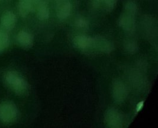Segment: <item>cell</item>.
Wrapping results in <instances>:
<instances>
[{
	"label": "cell",
	"instance_id": "obj_16",
	"mask_svg": "<svg viewBox=\"0 0 158 128\" xmlns=\"http://www.w3.org/2000/svg\"><path fill=\"white\" fill-rule=\"evenodd\" d=\"M117 1L118 0H104L103 4L105 10L108 12L112 11L116 6Z\"/></svg>",
	"mask_w": 158,
	"mask_h": 128
},
{
	"label": "cell",
	"instance_id": "obj_4",
	"mask_svg": "<svg viewBox=\"0 0 158 128\" xmlns=\"http://www.w3.org/2000/svg\"><path fill=\"white\" fill-rule=\"evenodd\" d=\"M113 49V44L108 39L102 36H96L93 37L91 45L88 51H93L97 53H110Z\"/></svg>",
	"mask_w": 158,
	"mask_h": 128
},
{
	"label": "cell",
	"instance_id": "obj_13",
	"mask_svg": "<svg viewBox=\"0 0 158 128\" xmlns=\"http://www.w3.org/2000/svg\"><path fill=\"white\" fill-rule=\"evenodd\" d=\"M37 16L40 20H46L49 17V9L45 1H40L36 7Z\"/></svg>",
	"mask_w": 158,
	"mask_h": 128
},
{
	"label": "cell",
	"instance_id": "obj_11",
	"mask_svg": "<svg viewBox=\"0 0 158 128\" xmlns=\"http://www.w3.org/2000/svg\"><path fill=\"white\" fill-rule=\"evenodd\" d=\"M93 41V37L84 35L75 36L73 39L75 46L79 49L88 51Z\"/></svg>",
	"mask_w": 158,
	"mask_h": 128
},
{
	"label": "cell",
	"instance_id": "obj_18",
	"mask_svg": "<svg viewBox=\"0 0 158 128\" xmlns=\"http://www.w3.org/2000/svg\"><path fill=\"white\" fill-rule=\"evenodd\" d=\"M144 105V101H140L137 104L136 107V112H139L141 110V109L143 108Z\"/></svg>",
	"mask_w": 158,
	"mask_h": 128
},
{
	"label": "cell",
	"instance_id": "obj_15",
	"mask_svg": "<svg viewBox=\"0 0 158 128\" xmlns=\"http://www.w3.org/2000/svg\"><path fill=\"white\" fill-rule=\"evenodd\" d=\"M9 36L6 32L0 30V53L6 49L10 42Z\"/></svg>",
	"mask_w": 158,
	"mask_h": 128
},
{
	"label": "cell",
	"instance_id": "obj_14",
	"mask_svg": "<svg viewBox=\"0 0 158 128\" xmlns=\"http://www.w3.org/2000/svg\"><path fill=\"white\" fill-rule=\"evenodd\" d=\"M124 49L130 54L135 53L139 49V46L136 41L132 39H126L124 42Z\"/></svg>",
	"mask_w": 158,
	"mask_h": 128
},
{
	"label": "cell",
	"instance_id": "obj_3",
	"mask_svg": "<svg viewBox=\"0 0 158 128\" xmlns=\"http://www.w3.org/2000/svg\"><path fill=\"white\" fill-rule=\"evenodd\" d=\"M18 115L16 105L11 101H4L0 104V120L4 123L14 122Z\"/></svg>",
	"mask_w": 158,
	"mask_h": 128
},
{
	"label": "cell",
	"instance_id": "obj_2",
	"mask_svg": "<svg viewBox=\"0 0 158 128\" xmlns=\"http://www.w3.org/2000/svg\"><path fill=\"white\" fill-rule=\"evenodd\" d=\"M5 81L17 95L23 96L28 92V83L16 71H10L7 72L5 75Z\"/></svg>",
	"mask_w": 158,
	"mask_h": 128
},
{
	"label": "cell",
	"instance_id": "obj_12",
	"mask_svg": "<svg viewBox=\"0 0 158 128\" xmlns=\"http://www.w3.org/2000/svg\"><path fill=\"white\" fill-rule=\"evenodd\" d=\"M72 6L69 1H65L62 2L58 8L57 16L60 20H64L67 19L71 12Z\"/></svg>",
	"mask_w": 158,
	"mask_h": 128
},
{
	"label": "cell",
	"instance_id": "obj_5",
	"mask_svg": "<svg viewBox=\"0 0 158 128\" xmlns=\"http://www.w3.org/2000/svg\"><path fill=\"white\" fill-rule=\"evenodd\" d=\"M104 120L106 124L110 128H122L124 125V117L115 108H110L106 111Z\"/></svg>",
	"mask_w": 158,
	"mask_h": 128
},
{
	"label": "cell",
	"instance_id": "obj_8",
	"mask_svg": "<svg viewBox=\"0 0 158 128\" xmlns=\"http://www.w3.org/2000/svg\"><path fill=\"white\" fill-rule=\"evenodd\" d=\"M40 0H19L17 9L19 14L22 17H26L35 8Z\"/></svg>",
	"mask_w": 158,
	"mask_h": 128
},
{
	"label": "cell",
	"instance_id": "obj_6",
	"mask_svg": "<svg viewBox=\"0 0 158 128\" xmlns=\"http://www.w3.org/2000/svg\"><path fill=\"white\" fill-rule=\"evenodd\" d=\"M128 89L127 86L122 80L115 79L113 83L112 93L113 97L118 104L123 103L128 96Z\"/></svg>",
	"mask_w": 158,
	"mask_h": 128
},
{
	"label": "cell",
	"instance_id": "obj_10",
	"mask_svg": "<svg viewBox=\"0 0 158 128\" xmlns=\"http://www.w3.org/2000/svg\"><path fill=\"white\" fill-rule=\"evenodd\" d=\"M17 40L23 48L30 49L33 46L34 36L29 32L21 30L17 35Z\"/></svg>",
	"mask_w": 158,
	"mask_h": 128
},
{
	"label": "cell",
	"instance_id": "obj_17",
	"mask_svg": "<svg viewBox=\"0 0 158 128\" xmlns=\"http://www.w3.org/2000/svg\"><path fill=\"white\" fill-rule=\"evenodd\" d=\"M75 25L81 28H86L88 26V22L83 17L78 18L75 21Z\"/></svg>",
	"mask_w": 158,
	"mask_h": 128
},
{
	"label": "cell",
	"instance_id": "obj_19",
	"mask_svg": "<svg viewBox=\"0 0 158 128\" xmlns=\"http://www.w3.org/2000/svg\"><path fill=\"white\" fill-rule=\"evenodd\" d=\"M94 1L95 3H97L98 4H100L101 2L103 3V1H104V0H94Z\"/></svg>",
	"mask_w": 158,
	"mask_h": 128
},
{
	"label": "cell",
	"instance_id": "obj_9",
	"mask_svg": "<svg viewBox=\"0 0 158 128\" xmlns=\"http://www.w3.org/2000/svg\"><path fill=\"white\" fill-rule=\"evenodd\" d=\"M17 21V19L15 14L11 11L4 12L1 19V26L6 30H11L15 28Z\"/></svg>",
	"mask_w": 158,
	"mask_h": 128
},
{
	"label": "cell",
	"instance_id": "obj_7",
	"mask_svg": "<svg viewBox=\"0 0 158 128\" xmlns=\"http://www.w3.org/2000/svg\"><path fill=\"white\" fill-rule=\"evenodd\" d=\"M142 28L144 34L149 39L153 40L157 37V21L154 17L150 15L143 17L142 20Z\"/></svg>",
	"mask_w": 158,
	"mask_h": 128
},
{
	"label": "cell",
	"instance_id": "obj_1",
	"mask_svg": "<svg viewBox=\"0 0 158 128\" xmlns=\"http://www.w3.org/2000/svg\"><path fill=\"white\" fill-rule=\"evenodd\" d=\"M137 11V6L134 1L127 2L118 21L119 26L127 32H133L136 28Z\"/></svg>",
	"mask_w": 158,
	"mask_h": 128
}]
</instances>
